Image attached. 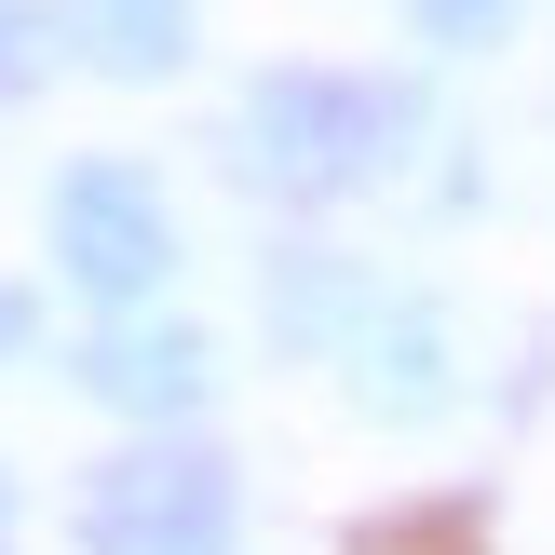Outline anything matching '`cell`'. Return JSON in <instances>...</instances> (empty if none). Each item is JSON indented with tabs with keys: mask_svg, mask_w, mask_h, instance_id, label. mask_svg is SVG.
<instances>
[{
	"mask_svg": "<svg viewBox=\"0 0 555 555\" xmlns=\"http://www.w3.org/2000/svg\"><path fill=\"white\" fill-rule=\"evenodd\" d=\"M393 122L406 108L379 81H339V68H258L231 108V163L285 204H325V190H366L393 163Z\"/></svg>",
	"mask_w": 555,
	"mask_h": 555,
	"instance_id": "cell-1",
	"label": "cell"
},
{
	"mask_svg": "<svg viewBox=\"0 0 555 555\" xmlns=\"http://www.w3.org/2000/svg\"><path fill=\"white\" fill-rule=\"evenodd\" d=\"M231 542V461L204 448H122L81 488V555H217Z\"/></svg>",
	"mask_w": 555,
	"mask_h": 555,
	"instance_id": "cell-2",
	"label": "cell"
},
{
	"mask_svg": "<svg viewBox=\"0 0 555 555\" xmlns=\"http://www.w3.org/2000/svg\"><path fill=\"white\" fill-rule=\"evenodd\" d=\"M54 271H68L81 298H108V312L163 298V271H177L163 190L135 177V163H68V177H54Z\"/></svg>",
	"mask_w": 555,
	"mask_h": 555,
	"instance_id": "cell-3",
	"label": "cell"
},
{
	"mask_svg": "<svg viewBox=\"0 0 555 555\" xmlns=\"http://www.w3.org/2000/svg\"><path fill=\"white\" fill-rule=\"evenodd\" d=\"M339 366H352V406H366V421H434V406L461 393L448 379V312H421V298H379Z\"/></svg>",
	"mask_w": 555,
	"mask_h": 555,
	"instance_id": "cell-4",
	"label": "cell"
},
{
	"mask_svg": "<svg viewBox=\"0 0 555 555\" xmlns=\"http://www.w3.org/2000/svg\"><path fill=\"white\" fill-rule=\"evenodd\" d=\"M204 339H190V325H95V339H81V393L95 406H122V421H190V406H204Z\"/></svg>",
	"mask_w": 555,
	"mask_h": 555,
	"instance_id": "cell-5",
	"label": "cell"
},
{
	"mask_svg": "<svg viewBox=\"0 0 555 555\" xmlns=\"http://www.w3.org/2000/svg\"><path fill=\"white\" fill-rule=\"evenodd\" d=\"M68 27L108 81H163L190 54V0H68Z\"/></svg>",
	"mask_w": 555,
	"mask_h": 555,
	"instance_id": "cell-6",
	"label": "cell"
},
{
	"mask_svg": "<svg viewBox=\"0 0 555 555\" xmlns=\"http://www.w3.org/2000/svg\"><path fill=\"white\" fill-rule=\"evenodd\" d=\"M366 312H379V298L352 285L325 244H298V258L271 271V325H285V339H339V352H352V325H366Z\"/></svg>",
	"mask_w": 555,
	"mask_h": 555,
	"instance_id": "cell-7",
	"label": "cell"
},
{
	"mask_svg": "<svg viewBox=\"0 0 555 555\" xmlns=\"http://www.w3.org/2000/svg\"><path fill=\"white\" fill-rule=\"evenodd\" d=\"M502 14H515V0H421V27H434V41H488Z\"/></svg>",
	"mask_w": 555,
	"mask_h": 555,
	"instance_id": "cell-8",
	"label": "cell"
},
{
	"mask_svg": "<svg viewBox=\"0 0 555 555\" xmlns=\"http://www.w3.org/2000/svg\"><path fill=\"white\" fill-rule=\"evenodd\" d=\"M0 352H27V298L14 285H0Z\"/></svg>",
	"mask_w": 555,
	"mask_h": 555,
	"instance_id": "cell-9",
	"label": "cell"
}]
</instances>
